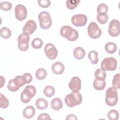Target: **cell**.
I'll use <instances>...</instances> for the list:
<instances>
[{"mask_svg":"<svg viewBox=\"0 0 120 120\" xmlns=\"http://www.w3.org/2000/svg\"><path fill=\"white\" fill-rule=\"evenodd\" d=\"M35 75L37 79L42 80L46 77L47 72L45 69L43 68H39L37 70Z\"/></svg>","mask_w":120,"mask_h":120,"instance_id":"484cf974","label":"cell"},{"mask_svg":"<svg viewBox=\"0 0 120 120\" xmlns=\"http://www.w3.org/2000/svg\"><path fill=\"white\" fill-rule=\"evenodd\" d=\"M36 94L35 87L30 85L26 86L21 94V100L23 103H29Z\"/></svg>","mask_w":120,"mask_h":120,"instance_id":"277c9868","label":"cell"},{"mask_svg":"<svg viewBox=\"0 0 120 120\" xmlns=\"http://www.w3.org/2000/svg\"><path fill=\"white\" fill-rule=\"evenodd\" d=\"M82 98L79 92H72L67 95L65 98L66 104L69 107L79 105L82 102Z\"/></svg>","mask_w":120,"mask_h":120,"instance_id":"7a4b0ae2","label":"cell"},{"mask_svg":"<svg viewBox=\"0 0 120 120\" xmlns=\"http://www.w3.org/2000/svg\"><path fill=\"white\" fill-rule=\"evenodd\" d=\"M93 87L98 90H103L106 86V82L105 80L100 81L95 79L93 82Z\"/></svg>","mask_w":120,"mask_h":120,"instance_id":"7402d4cb","label":"cell"},{"mask_svg":"<svg viewBox=\"0 0 120 120\" xmlns=\"http://www.w3.org/2000/svg\"><path fill=\"white\" fill-rule=\"evenodd\" d=\"M0 78H1V85L0 87L2 88L3 85H4V83L5 82V79L4 77H3L2 76H0Z\"/></svg>","mask_w":120,"mask_h":120,"instance_id":"60d3db41","label":"cell"},{"mask_svg":"<svg viewBox=\"0 0 120 120\" xmlns=\"http://www.w3.org/2000/svg\"><path fill=\"white\" fill-rule=\"evenodd\" d=\"M51 68L53 73L57 75H60L62 74L64 71L65 66L60 61H57L52 64Z\"/></svg>","mask_w":120,"mask_h":120,"instance_id":"9a60e30c","label":"cell"},{"mask_svg":"<svg viewBox=\"0 0 120 120\" xmlns=\"http://www.w3.org/2000/svg\"><path fill=\"white\" fill-rule=\"evenodd\" d=\"M107 117L110 120H117L119 117V112L116 110H111L108 112Z\"/></svg>","mask_w":120,"mask_h":120,"instance_id":"1f68e13d","label":"cell"},{"mask_svg":"<svg viewBox=\"0 0 120 120\" xmlns=\"http://www.w3.org/2000/svg\"><path fill=\"white\" fill-rule=\"evenodd\" d=\"M44 52L47 57L51 60L55 59L58 55V50L52 43H47L44 47Z\"/></svg>","mask_w":120,"mask_h":120,"instance_id":"9c48e42d","label":"cell"},{"mask_svg":"<svg viewBox=\"0 0 120 120\" xmlns=\"http://www.w3.org/2000/svg\"><path fill=\"white\" fill-rule=\"evenodd\" d=\"M38 120H52L50 118V115L47 113H41L39 114L37 118Z\"/></svg>","mask_w":120,"mask_h":120,"instance_id":"f35d334b","label":"cell"},{"mask_svg":"<svg viewBox=\"0 0 120 120\" xmlns=\"http://www.w3.org/2000/svg\"><path fill=\"white\" fill-rule=\"evenodd\" d=\"M97 10L98 13L107 14L108 12V6L105 3L99 4L98 6Z\"/></svg>","mask_w":120,"mask_h":120,"instance_id":"836d02e7","label":"cell"},{"mask_svg":"<svg viewBox=\"0 0 120 120\" xmlns=\"http://www.w3.org/2000/svg\"><path fill=\"white\" fill-rule=\"evenodd\" d=\"M108 16L107 14L105 13H98L97 16V20L101 24L106 23L108 21Z\"/></svg>","mask_w":120,"mask_h":120,"instance_id":"83f0119b","label":"cell"},{"mask_svg":"<svg viewBox=\"0 0 120 120\" xmlns=\"http://www.w3.org/2000/svg\"><path fill=\"white\" fill-rule=\"evenodd\" d=\"M74 57L77 60L82 59L85 55V52L83 48L81 47H77L73 51Z\"/></svg>","mask_w":120,"mask_h":120,"instance_id":"e0dca14e","label":"cell"},{"mask_svg":"<svg viewBox=\"0 0 120 120\" xmlns=\"http://www.w3.org/2000/svg\"><path fill=\"white\" fill-rule=\"evenodd\" d=\"M118 101V92L116 89L113 87H109L106 91L105 103L108 106L115 105Z\"/></svg>","mask_w":120,"mask_h":120,"instance_id":"3957f363","label":"cell"},{"mask_svg":"<svg viewBox=\"0 0 120 120\" xmlns=\"http://www.w3.org/2000/svg\"><path fill=\"white\" fill-rule=\"evenodd\" d=\"M43 44V41L39 38H35L33 39L31 42L32 47L34 49H38L40 48Z\"/></svg>","mask_w":120,"mask_h":120,"instance_id":"4dcf8cb0","label":"cell"},{"mask_svg":"<svg viewBox=\"0 0 120 120\" xmlns=\"http://www.w3.org/2000/svg\"><path fill=\"white\" fill-rule=\"evenodd\" d=\"M88 58L90 59V62L93 64H96L98 62V53L94 50H92L89 52Z\"/></svg>","mask_w":120,"mask_h":120,"instance_id":"603a6c76","label":"cell"},{"mask_svg":"<svg viewBox=\"0 0 120 120\" xmlns=\"http://www.w3.org/2000/svg\"><path fill=\"white\" fill-rule=\"evenodd\" d=\"M15 16L19 21L24 20L27 16L26 8L22 4H17L15 8Z\"/></svg>","mask_w":120,"mask_h":120,"instance_id":"8fae6325","label":"cell"},{"mask_svg":"<svg viewBox=\"0 0 120 120\" xmlns=\"http://www.w3.org/2000/svg\"><path fill=\"white\" fill-rule=\"evenodd\" d=\"M87 17L82 14L74 15L71 18V22L76 27L84 26L87 22Z\"/></svg>","mask_w":120,"mask_h":120,"instance_id":"30bf717a","label":"cell"},{"mask_svg":"<svg viewBox=\"0 0 120 120\" xmlns=\"http://www.w3.org/2000/svg\"><path fill=\"white\" fill-rule=\"evenodd\" d=\"M7 88L9 91L12 92L16 91L20 89L15 84L13 79H11L9 81L8 83V84Z\"/></svg>","mask_w":120,"mask_h":120,"instance_id":"e575fe53","label":"cell"},{"mask_svg":"<svg viewBox=\"0 0 120 120\" xmlns=\"http://www.w3.org/2000/svg\"><path fill=\"white\" fill-rule=\"evenodd\" d=\"M12 7L11 3L8 1H3L0 3V8L4 11L10 10Z\"/></svg>","mask_w":120,"mask_h":120,"instance_id":"d590c367","label":"cell"},{"mask_svg":"<svg viewBox=\"0 0 120 120\" xmlns=\"http://www.w3.org/2000/svg\"><path fill=\"white\" fill-rule=\"evenodd\" d=\"M108 32L112 37H117L120 34V22L118 20H112L109 24Z\"/></svg>","mask_w":120,"mask_h":120,"instance_id":"7c38bea8","label":"cell"},{"mask_svg":"<svg viewBox=\"0 0 120 120\" xmlns=\"http://www.w3.org/2000/svg\"><path fill=\"white\" fill-rule=\"evenodd\" d=\"M0 34L2 38L8 39L11 37L12 32L9 28L6 27H3L0 29Z\"/></svg>","mask_w":120,"mask_h":120,"instance_id":"cb8c5ba5","label":"cell"},{"mask_svg":"<svg viewBox=\"0 0 120 120\" xmlns=\"http://www.w3.org/2000/svg\"><path fill=\"white\" fill-rule=\"evenodd\" d=\"M38 19L39 21L40 27L43 29H48L52 24L51 15L47 12L43 11L40 12L38 14Z\"/></svg>","mask_w":120,"mask_h":120,"instance_id":"5b68a950","label":"cell"},{"mask_svg":"<svg viewBox=\"0 0 120 120\" xmlns=\"http://www.w3.org/2000/svg\"><path fill=\"white\" fill-rule=\"evenodd\" d=\"M35 108L32 105H29L24 108L22 114L24 118L26 119H30L35 115Z\"/></svg>","mask_w":120,"mask_h":120,"instance_id":"2e32d148","label":"cell"},{"mask_svg":"<svg viewBox=\"0 0 120 120\" xmlns=\"http://www.w3.org/2000/svg\"><path fill=\"white\" fill-rule=\"evenodd\" d=\"M9 105V101L8 99L2 93H0V107L6 108Z\"/></svg>","mask_w":120,"mask_h":120,"instance_id":"f546056e","label":"cell"},{"mask_svg":"<svg viewBox=\"0 0 120 120\" xmlns=\"http://www.w3.org/2000/svg\"><path fill=\"white\" fill-rule=\"evenodd\" d=\"M51 105L52 108L54 110L58 111L60 110L63 106L61 99L58 98H53L51 102Z\"/></svg>","mask_w":120,"mask_h":120,"instance_id":"ac0fdd59","label":"cell"},{"mask_svg":"<svg viewBox=\"0 0 120 120\" xmlns=\"http://www.w3.org/2000/svg\"><path fill=\"white\" fill-rule=\"evenodd\" d=\"M112 85V87L116 90L120 88V74L119 73L115 74L113 76Z\"/></svg>","mask_w":120,"mask_h":120,"instance_id":"f1b7e54d","label":"cell"},{"mask_svg":"<svg viewBox=\"0 0 120 120\" xmlns=\"http://www.w3.org/2000/svg\"><path fill=\"white\" fill-rule=\"evenodd\" d=\"M30 40L29 35L25 33L20 34L17 38L18 47L22 51H26L29 48V42Z\"/></svg>","mask_w":120,"mask_h":120,"instance_id":"ba28073f","label":"cell"},{"mask_svg":"<svg viewBox=\"0 0 120 120\" xmlns=\"http://www.w3.org/2000/svg\"><path fill=\"white\" fill-rule=\"evenodd\" d=\"M66 120H77V117L75 114H70L68 115L67 116V117L66 118Z\"/></svg>","mask_w":120,"mask_h":120,"instance_id":"ab89813d","label":"cell"},{"mask_svg":"<svg viewBox=\"0 0 120 120\" xmlns=\"http://www.w3.org/2000/svg\"><path fill=\"white\" fill-rule=\"evenodd\" d=\"M60 34L62 37L69 41L76 40L79 36L78 31L69 25H65L60 30Z\"/></svg>","mask_w":120,"mask_h":120,"instance_id":"6da1fadb","label":"cell"},{"mask_svg":"<svg viewBox=\"0 0 120 120\" xmlns=\"http://www.w3.org/2000/svg\"><path fill=\"white\" fill-rule=\"evenodd\" d=\"M37 29V24L35 21L33 20H28L25 24L22 31L29 35L33 34Z\"/></svg>","mask_w":120,"mask_h":120,"instance_id":"4fadbf2b","label":"cell"},{"mask_svg":"<svg viewBox=\"0 0 120 120\" xmlns=\"http://www.w3.org/2000/svg\"><path fill=\"white\" fill-rule=\"evenodd\" d=\"M15 84L19 88L26 84L25 80L22 75H18L13 79Z\"/></svg>","mask_w":120,"mask_h":120,"instance_id":"4316f807","label":"cell"},{"mask_svg":"<svg viewBox=\"0 0 120 120\" xmlns=\"http://www.w3.org/2000/svg\"><path fill=\"white\" fill-rule=\"evenodd\" d=\"M95 77L96 80L103 81L105 80L106 76V73L105 71L101 68H98L95 72Z\"/></svg>","mask_w":120,"mask_h":120,"instance_id":"44dd1931","label":"cell"},{"mask_svg":"<svg viewBox=\"0 0 120 120\" xmlns=\"http://www.w3.org/2000/svg\"><path fill=\"white\" fill-rule=\"evenodd\" d=\"M69 88L72 91L79 92L81 88V80L77 76H74L72 78L68 84Z\"/></svg>","mask_w":120,"mask_h":120,"instance_id":"5bb4252c","label":"cell"},{"mask_svg":"<svg viewBox=\"0 0 120 120\" xmlns=\"http://www.w3.org/2000/svg\"><path fill=\"white\" fill-rule=\"evenodd\" d=\"M89 36L91 38H99L102 34V30L95 22H91L89 24L87 28Z\"/></svg>","mask_w":120,"mask_h":120,"instance_id":"52a82bcc","label":"cell"},{"mask_svg":"<svg viewBox=\"0 0 120 120\" xmlns=\"http://www.w3.org/2000/svg\"><path fill=\"white\" fill-rule=\"evenodd\" d=\"M38 2L39 6L44 8H47L51 5V1L49 0H39Z\"/></svg>","mask_w":120,"mask_h":120,"instance_id":"8d00e7d4","label":"cell"},{"mask_svg":"<svg viewBox=\"0 0 120 120\" xmlns=\"http://www.w3.org/2000/svg\"><path fill=\"white\" fill-rule=\"evenodd\" d=\"M117 60L113 57L104 58L101 63V69L105 71H114L117 67Z\"/></svg>","mask_w":120,"mask_h":120,"instance_id":"8992f818","label":"cell"},{"mask_svg":"<svg viewBox=\"0 0 120 120\" xmlns=\"http://www.w3.org/2000/svg\"><path fill=\"white\" fill-rule=\"evenodd\" d=\"M43 93L45 96L47 97H51L53 96L55 93L54 88L51 85H47L45 87L43 90Z\"/></svg>","mask_w":120,"mask_h":120,"instance_id":"d4e9b609","label":"cell"},{"mask_svg":"<svg viewBox=\"0 0 120 120\" xmlns=\"http://www.w3.org/2000/svg\"><path fill=\"white\" fill-rule=\"evenodd\" d=\"M105 49L107 53L112 54L116 51L117 49V46L115 43L112 42H109L105 44Z\"/></svg>","mask_w":120,"mask_h":120,"instance_id":"ffe728a7","label":"cell"},{"mask_svg":"<svg viewBox=\"0 0 120 120\" xmlns=\"http://www.w3.org/2000/svg\"><path fill=\"white\" fill-rule=\"evenodd\" d=\"M22 76L25 80L26 84H28L31 82V81H32V76L29 73H24L22 75Z\"/></svg>","mask_w":120,"mask_h":120,"instance_id":"74e56055","label":"cell"},{"mask_svg":"<svg viewBox=\"0 0 120 120\" xmlns=\"http://www.w3.org/2000/svg\"><path fill=\"white\" fill-rule=\"evenodd\" d=\"M80 0H68L66 1V6L69 9H74L76 8Z\"/></svg>","mask_w":120,"mask_h":120,"instance_id":"d6a6232c","label":"cell"},{"mask_svg":"<svg viewBox=\"0 0 120 120\" xmlns=\"http://www.w3.org/2000/svg\"><path fill=\"white\" fill-rule=\"evenodd\" d=\"M35 105L38 109L44 110L47 108L48 106V102L46 99L43 98H39L36 100Z\"/></svg>","mask_w":120,"mask_h":120,"instance_id":"d6986e66","label":"cell"}]
</instances>
